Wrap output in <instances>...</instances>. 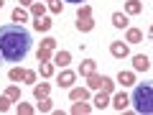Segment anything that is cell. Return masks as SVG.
<instances>
[{"instance_id":"cell-1","label":"cell","mask_w":153,"mask_h":115,"mask_svg":"<svg viewBox=\"0 0 153 115\" xmlns=\"http://www.w3.org/2000/svg\"><path fill=\"white\" fill-rule=\"evenodd\" d=\"M33 49V36L23 23L0 26V54L3 61H23Z\"/></svg>"},{"instance_id":"cell-2","label":"cell","mask_w":153,"mask_h":115,"mask_svg":"<svg viewBox=\"0 0 153 115\" xmlns=\"http://www.w3.org/2000/svg\"><path fill=\"white\" fill-rule=\"evenodd\" d=\"M133 108H135L138 113H143V115L153 113V87L148 82L138 84V87L133 90Z\"/></svg>"},{"instance_id":"cell-3","label":"cell","mask_w":153,"mask_h":115,"mask_svg":"<svg viewBox=\"0 0 153 115\" xmlns=\"http://www.w3.org/2000/svg\"><path fill=\"white\" fill-rule=\"evenodd\" d=\"M110 54H112L115 59H125L128 56V46L123 44V41H115V44L110 46Z\"/></svg>"},{"instance_id":"cell-4","label":"cell","mask_w":153,"mask_h":115,"mask_svg":"<svg viewBox=\"0 0 153 115\" xmlns=\"http://www.w3.org/2000/svg\"><path fill=\"white\" fill-rule=\"evenodd\" d=\"M133 66H135L138 72H148V69H151V64H148V56H143V54H138L135 59H133Z\"/></svg>"},{"instance_id":"cell-5","label":"cell","mask_w":153,"mask_h":115,"mask_svg":"<svg viewBox=\"0 0 153 115\" xmlns=\"http://www.w3.org/2000/svg\"><path fill=\"white\" fill-rule=\"evenodd\" d=\"M128 102H130V100H128V95L125 92H120V95H117V97H115V110H120V113H123V110H125L128 108Z\"/></svg>"},{"instance_id":"cell-6","label":"cell","mask_w":153,"mask_h":115,"mask_svg":"<svg viewBox=\"0 0 153 115\" xmlns=\"http://www.w3.org/2000/svg\"><path fill=\"white\" fill-rule=\"evenodd\" d=\"M71 82H74V72H61L59 74V84L61 87H71Z\"/></svg>"},{"instance_id":"cell-7","label":"cell","mask_w":153,"mask_h":115,"mask_svg":"<svg viewBox=\"0 0 153 115\" xmlns=\"http://www.w3.org/2000/svg\"><path fill=\"white\" fill-rule=\"evenodd\" d=\"M112 26L115 28H128V18L123 13H112Z\"/></svg>"},{"instance_id":"cell-8","label":"cell","mask_w":153,"mask_h":115,"mask_svg":"<svg viewBox=\"0 0 153 115\" xmlns=\"http://www.w3.org/2000/svg\"><path fill=\"white\" fill-rule=\"evenodd\" d=\"M140 38H143V31H138V28H130L128 31V41L130 44H140Z\"/></svg>"},{"instance_id":"cell-9","label":"cell","mask_w":153,"mask_h":115,"mask_svg":"<svg viewBox=\"0 0 153 115\" xmlns=\"http://www.w3.org/2000/svg\"><path fill=\"white\" fill-rule=\"evenodd\" d=\"M92 26L94 23L89 21V18H76V28H79V31H92Z\"/></svg>"},{"instance_id":"cell-10","label":"cell","mask_w":153,"mask_h":115,"mask_svg":"<svg viewBox=\"0 0 153 115\" xmlns=\"http://www.w3.org/2000/svg\"><path fill=\"white\" fill-rule=\"evenodd\" d=\"M125 10L135 16V13H140V3H138V0H128V3H125Z\"/></svg>"},{"instance_id":"cell-11","label":"cell","mask_w":153,"mask_h":115,"mask_svg":"<svg viewBox=\"0 0 153 115\" xmlns=\"http://www.w3.org/2000/svg\"><path fill=\"white\" fill-rule=\"evenodd\" d=\"M94 108H97V110H105V108H107V95H97V97H94Z\"/></svg>"},{"instance_id":"cell-12","label":"cell","mask_w":153,"mask_h":115,"mask_svg":"<svg viewBox=\"0 0 153 115\" xmlns=\"http://www.w3.org/2000/svg\"><path fill=\"white\" fill-rule=\"evenodd\" d=\"M33 26H36L38 31H49V28H51V21H49V18H38Z\"/></svg>"},{"instance_id":"cell-13","label":"cell","mask_w":153,"mask_h":115,"mask_svg":"<svg viewBox=\"0 0 153 115\" xmlns=\"http://www.w3.org/2000/svg\"><path fill=\"white\" fill-rule=\"evenodd\" d=\"M56 64H59V66L69 64V51H59V54H56Z\"/></svg>"},{"instance_id":"cell-14","label":"cell","mask_w":153,"mask_h":115,"mask_svg":"<svg viewBox=\"0 0 153 115\" xmlns=\"http://www.w3.org/2000/svg\"><path fill=\"white\" fill-rule=\"evenodd\" d=\"M33 95H36L38 100H44L46 95H49V84H41V87H36V90H33Z\"/></svg>"},{"instance_id":"cell-15","label":"cell","mask_w":153,"mask_h":115,"mask_svg":"<svg viewBox=\"0 0 153 115\" xmlns=\"http://www.w3.org/2000/svg\"><path fill=\"white\" fill-rule=\"evenodd\" d=\"M100 87H102L105 92H112V87H115V82H112V79H107V77H102V82H100Z\"/></svg>"},{"instance_id":"cell-16","label":"cell","mask_w":153,"mask_h":115,"mask_svg":"<svg viewBox=\"0 0 153 115\" xmlns=\"http://www.w3.org/2000/svg\"><path fill=\"white\" fill-rule=\"evenodd\" d=\"M117 79H120L123 84H133V74H130V72H120V74H117Z\"/></svg>"},{"instance_id":"cell-17","label":"cell","mask_w":153,"mask_h":115,"mask_svg":"<svg viewBox=\"0 0 153 115\" xmlns=\"http://www.w3.org/2000/svg\"><path fill=\"white\" fill-rule=\"evenodd\" d=\"M13 21H16V23H23V21H26V13H23L21 8H16V10H13Z\"/></svg>"},{"instance_id":"cell-18","label":"cell","mask_w":153,"mask_h":115,"mask_svg":"<svg viewBox=\"0 0 153 115\" xmlns=\"http://www.w3.org/2000/svg\"><path fill=\"white\" fill-rule=\"evenodd\" d=\"M87 97V90H71V100H84Z\"/></svg>"},{"instance_id":"cell-19","label":"cell","mask_w":153,"mask_h":115,"mask_svg":"<svg viewBox=\"0 0 153 115\" xmlns=\"http://www.w3.org/2000/svg\"><path fill=\"white\" fill-rule=\"evenodd\" d=\"M92 69H94V61H84L79 72H82V74H92Z\"/></svg>"},{"instance_id":"cell-20","label":"cell","mask_w":153,"mask_h":115,"mask_svg":"<svg viewBox=\"0 0 153 115\" xmlns=\"http://www.w3.org/2000/svg\"><path fill=\"white\" fill-rule=\"evenodd\" d=\"M51 72H54V66H51L49 61H44V64H41V74H44V77H51Z\"/></svg>"},{"instance_id":"cell-21","label":"cell","mask_w":153,"mask_h":115,"mask_svg":"<svg viewBox=\"0 0 153 115\" xmlns=\"http://www.w3.org/2000/svg\"><path fill=\"white\" fill-rule=\"evenodd\" d=\"M8 97H10V100H18V97H21V90H18V87H10V90H8Z\"/></svg>"},{"instance_id":"cell-22","label":"cell","mask_w":153,"mask_h":115,"mask_svg":"<svg viewBox=\"0 0 153 115\" xmlns=\"http://www.w3.org/2000/svg\"><path fill=\"white\" fill-rule=\"evenodd\" d=\"M23 77H26V72H23V69H13L10 72V79H23Z\"/></svg>"},{"instance_id":"cell-23","label":"cell","mask_w":153,"mask_h":115,"mask_svg":"<svg viewBox=\"0 0 153 115\" xmlns=\"http://www.w3.org/2000/svg\"><path fill=\"white\" fill-rule=\"evenodd\" d=\"M100 82H102V77H89V87H92V90H97Z\"/></svg>"},{"instance_id":"cell-24","label":"cell","mask_w":153,"mask_h":115,"mask_svg":"<svg viewBox=\"0 0 153 115\" xmlns=\"http://www.w3.org/2000/svg\"><path fill=\"white\" fill-rule=\"evenodd\" d=\"M18 113H33L31 105H18Z\"/></svg>"},{"instance_id":"cell-25","label":"cell","mask_w":153,"mask_h":115,"mask_svg":"<svg viewBox=\"0 0 153 115\" xmlns=\"http://www.w3.org/2000/svg\"><path fill=\"white\" fill-rule=\"evenodd\" d=\"M74 113H89L87 105H74Z\"/></svg>"},{"instance_id":"cell-26","label":"cell","mask_w":153,"mask_h":115,"mask_svg":"<svg viewBox=\"0 0 153 115\" xmlns=\"http://www.w3.org/2000/svg\"><path fill=\"white\" fill-rule=\"evenodd\" d=\"M5 110H8V100L0 97V113H5Z\"/></svg>"},{"instance_id":"cell-27","label":"cell","mask_w":153,"mask_h":115,"mask_svg":"<svg viewBox=\"0 0 153 115\" xmlns=\"http://www.w3.org/2000/svg\"><path fill=\"white\" fill-rule=\"evenodd\" d=\"M76 18H89V8H82V10H79V16Z\"/></svg>"},{"instance_id":"cell-28","label":"cell","mask_w":153,"mask_h":115,"mask_svg":"<svg viewBox=\"0 0 153 115\" xmlns=\"http://www.w3.org/2000/svg\"><path fill=\"white\" fill-rule=\"evenodd\" d=\"M41 13H44V8H41V5H33V16L41 18Z\"/></svg>"},{"instance_id":"cell-29","label":"cell","mask_w":153,"mask_h":115,"mask_svg":"<svg viewBox=\"0 0 153 115\" xmlns=\"http://www.w3.org/2000/svg\"><path fill=\"white\" fill-rule=\"evenodd\" d=\"M66 3H84V0H66Z\"/></svg>"},{"instance_id":"cell-30","label":"cell","mask_w":153,"mask_h":115,"mask_svg":"<svg viewBox=\"0 0 153 115\" xmlns=\"http://www.w3.org/2000/svg\"><path fill=\"white\" fill-rule=\"evenodd\" d=\"M28 3H31V0H21V5H28Z\"/></svg>"},{"instance_id":"cell-31","label":"cell","mask_w":153,"mask_h":115,"mask_svg":"<svg viewBox=\"0 0 153 115\" xmlns=\"http://www.w3.org/2000/svg\"><path fill=\"white\" fill-rule=\"evenodd\" d=\"M3 5H5V0H0V8H3Z\"/></svg>"},{"instance_id":"cell-32","label":"cell","mask_w":153,"mask_h":115,"mask_svg":"<svg viewBox=\"0 0 153 115\" xmlns=\"http://www.w3.org/2000/svg\"><path fill=\"white\" fill-rule=\"evenodd\" d=\"M0 64H3V54H0Z\"/></svg>"}]
</instances>
